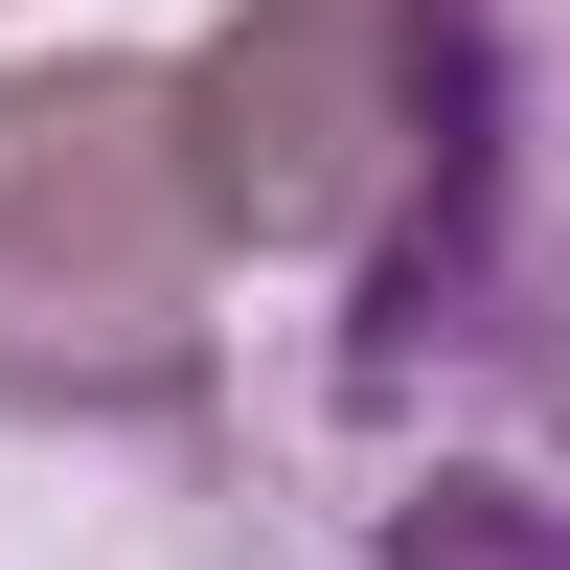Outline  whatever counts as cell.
Instances as JSON below:
<instances>
[{
  "label": "cell",
  "instance_id": "6da1fadb",
  "mask_svg": "<svg viewBox=\"0 0 570 570\" xmlns=\"http://www.w3.org/2000/svg\"><path fill=\"white\" fill-rule=\"evenodd\" d=\"M206 570H570V0L480 160L206 411Z\"/></svg>",
  "mask_w": 570,
  "mask_h": 570
},
{
  "label": "cell",
  "instance_id": "7a4b0ae2",
  "mask_svg": "<svg viewBox=\"0 0 570 570\" xmlns=\"http://www.w3.org/2000/svg\"><path fill=\"white\" fill-rule=\"evenodd\" d=\"M228 228L183 183V69L23 46L0 69V434H206Z\"/></svg>",
  "mask_w": 570,
  "mask_h": 570
},
{
  "label": "cell",
  "instance_id": "3957f363",
  "mask_svg": "<svg viewBox=\"0 0 570 570\" xmlns=\"http://www.w3.org/2000/svg\"><path fill=\"white\" fill-rule=\"evenodd\" d=\"M548 0H228L183 46V183H206L228 274H343L480 160L525 91Z\"/></svg>",
  "mask_w": 570,
  "mask_h": 570
}]
</instances>
